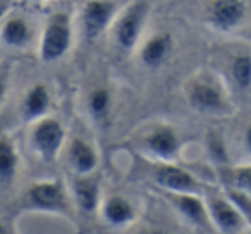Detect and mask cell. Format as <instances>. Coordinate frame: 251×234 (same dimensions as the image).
Masks as SVG:
<instances>
[{
  "instance_id": "cell-25",
  "label": "cell",
  "mask_w": 251,
  "mask_h": 234,
  "mask_svg": "<svg viewBox=\"0 0 251 234\" xmlns=\"http://www.w3.org/2000/svg\"><path fill=\"white\" fill-rule=\"evenodd\" d=\"M244 147H246V150L251 154V124L248 126L246 133H244Z\"/></svg>"
},
{
  "instance_id": "cell-10",
  "label": "cell",
  "mask_w": 251,
  "mask_h": 234,
  "mask_svg": "<svg viewBox=\"0 0 251 234\" xmlns=\"http://www.w3.org/2000/svg\"><path fill=\"white\" fill-rule=\"evenodd\" d=\"M0 42L11 49H26L33 42V26L25 16L7 14L0 23Z\"/></svg>"
},
{
  "instance_id": "cell-17",
  "label": "cell",
  "mask_w": 251,
  "mask_h": 234,
  "mask_svg": "<svg viewBox=\"0 0 251 234\" xmlns=\"http://www.w3.org/2000/svg\"><path fill=\"white\" fill-rule=\"evenodd\" d=\"M103 217L112 226H126V224L134 219V207L124 196L114 195L105 200Z\"/></svg>"
},
{
  "instance_id": "cell-11",
  "label": "cell",
  "mask_w": 251,
  "mask_h": 234,
  "mask_svg": "<svg viewBox=\"0 0 251 234\" xmlns=\"http://www.w3.org/2000/svg\"><path fill=\"white\" fill-rule=\"evenodd\" d=\"M147 150L160 162H171L179 152V136L171 126H157L145 138Z\"/></svg>"
},
{
  "instance_id": "cell-1",
  "label": "cell",
  "mask_w": 251,
  "mask_h": 234,
  "mask_svg": "<svg viewBox=\"0 0 251 234\" xmlns=\"http://www.w3.org/2000/svg\"><path fill=\"white\" fill-rule=\"evenodd\" d=\"M186 100L193 110L206 115H229L232 112L226 86L213 73H196L184 86Z\"/></svg>"
},
{
  "instance_id": "cell-2",
  "label": "cell",
  "mask_w": 251,
  "mask_h": 234,
  "mask_svg": "<svg viewBox=\"0 0 251 234\" xmlns=\"http://www.w3.org/2000/svg\"><path fill=\"white\" fill-rule=\"evenodd\" d=\"M74 26L73 16L66 11H57L47 18L38 43V55L43 62H57L73 47Z\"/></svg>"
},
{
  "instance_id": "cell-13",
  "label": "cell",
  "mask_w": 251,
  "mask_h": 234,
  "mask_svg": "<svg viewBox=\"0 0 251 234\" xmlns=\"http://www.w3.org/2000/svg\"><path fill=\"white\" fill-rule=\"evenodd\" d=\"M171 203L189 220L196 226H206L210 220L206 203L195 193H169Z\"/></svg>"
},
{
  "instance_id": "cell-16",
  "label": "cell",
  "mask_w": 251,
  "mask_h": 234,
  "mask_svg": "<svg viewBox=\"0 0 251 234\" xmlns=\"http://www.w3.org/2000/svg\"><path fill=\"white\" fill-rule=\"evenodd\" d=\"M73 196L84 212H93L100 200V182L93 174L77 176L73 181Z\"/></svg>"
},
{
  "instance_id": "cell-5",
  "label": "cell",
  "mask_w": 251,
  "mask_h": 234,
  "mask_svg": "<svg viewBox=\"0 0 251 234\" xmlns=\"http://www.w3.org/2000/svg\"><path fill=\"white\" fill-rule=\"evenodd\" d=\"M64 140H66V131L57 119L42 117L35 121L31 131V145L43 162L55 160L64 147Z\"/></svg>"
},
{
  "instance_id": "cell-26",
  "label": "cell",
  "mask_w": 251,
  "mask_h": 234,
  "mask_svg": "<svg viewBox=\"0 0 251 234\" xmlns=\"http://www.w3.org/2000/svg\"><path fill=\"white\" fill-rule=\"evenodd\" d=\"M7 11H9L7 4H2V2H0V23H2V19L7 16Z\"/></svg>"
},
{
  "instance_id": "cell-27",
  "label": "cell",
  "mask_w": 251,
  "mask_h": 234,
  "mask_svg": "<svg viewBox=\"0 0 251 234\" xmlns=\"http://www.w3.org/2000/svg\"><path fill=\"white\" fill-rule=\"evenodd\" d=\"M0 234H7V231H5V229H4V227H2V226H0Z\"/></svg>"
},
{
  "instance_id": "cell-7",
  "label": "cell",
  "mask_w": 251,
  "mask_h": 234,
  "mask_svg": "<svg viewBox=\"0 0 251 234\" xmlns=\"http://www.w3.org/2000/svg\"><path fill=\"white\" fill-rule=\"evenodd\" d=\"M206 210H208L210 220L215 224V227L224 234H239L243 231L244 220L243 213L239 212L236 205L229 200V196L212 195L206 198Z\"/></svg>"
},
{
  "instance_id": "cell-18",
  "label": "cell",
  "mask_w": 251,
  "mask_h": 234,
  "mask_svg": "<svg viewBox=\"0 0 251 234\" xmlns=\"http://www.w3.org/2000/svg\"><path fill=\"white\" fill-rule=\"evenodd\" d=\"M19 165V155L9 138H0V181L9 182L14 179Z\"/></svg>"
},
{
  "instance_id": "cell-6",
  "label": "cell",
  "mask_w": 251,
  "mask_h": 234,
  "mask_svg": "<svg viewBox=\"0 0 251 234\" xmlns=\"http://www.w3.org/2000/svg\"><path fill=\"white\" fill-rule=\"evenodd\" d=\"M26 200L35 208L49 210V212H64L69 207L66 188L57 179L33 182L26 191Z\"/></svg>"
},
{
  "instance_id": "cell-23",
  "label": "cell",
  "mask_w": 251,
  "mask_h": 234,
  "mask_svg": "<svg viewBox=\"0 0 251 234\" xmlns=\"http://www.w3.org/2000/svg\"><path fill=\"white\" fill-rule=\"evenodd\" d=\"M5 93H7V78L4 73H0V104L4 102Z\"/></svg>"
},
{
  "instance_id": "cell-14",
  "label": "cell",
  "mask_w": 251,
  "mask_h": 234,
  "mask_svg": "<svg viewBox=\"0 0 251 234\" xmlns=\"http://www.w3.org/2000/svg\"><path fill=\"white\" fill-rule=\"evenodd\" d=\"M49 107H50L49 88L42 83L33 84V86L26 91V97L21 105L23 119L28 121V123H35V121L45 117Z\"/></svg>"
},
{
  "instance_id": "cell-12",
  "label": "cell",
  "mask_w": 251,
  "mask_h": 234,
  "mask_svg": "<svg viewBox=\"0 0 251 234\" xmlns=\"http://www.w3.org/2000/svg\"><path fill=\"white\" fill-rule=\"evenodd\" d=\"M174 49V38L171 33L160 31L151 35L140 49V59L150 69H158L167 62Z\"/></svg>"
},
{
  "instance_id": "cell-8",
  "label": "cell",
  "mask_w": 251,
  "mask_h": 234,
  "mask_svg": "<svg viewBox=\"0 0 251 234\" xmlns=\"http://www.w3.org/2000/svg\"><path fill=\"white\" fill-rule=\"evenodd\" d=\"M153 179L167 193H195L201 191V182L186 169L171 162H160L153 172Z\"/></svg>"
},
{
  "instance_id": "cell-9",
  "label": "cell",
  "mask_w": 251,
  "mask_h": 234,
  "mask_svg": "<svg viewBox=\"0 0 251 234\" xmlns=\"http://www.w3.org/2000/svg\"><path fill=\"white\" fill-rule=\"evenodd\" d=\"M246 16L244 0H210L206 7V21L213 29L232 31Z\"/></svg>"
},
{
  "instance_id": "cell-15",
  "label": "cell",
  "mask_w": 251,
  "mask_h": 234,
  "mask_svg": "<svg viewBox=\"0 0 251 234\" xmlns=\"http://www.w3.org/2000/svg\"><path fill=\"white\" fill-rule=\"evenodd\" d=\"M69 162L77 176L93 174L98 165V155L88 141L74 138L69 143Z\"/></svg>"
},
{
  "instance_id": "cell-21",
  "label": "cell",
  "mask_w": 251,
  "mask_h": 234,
  "mask_svg": "<svg viewBox=\"0 0 251 234\" xmlns=\"http://www.w3.org/2000/svg\"><path fill=\"white\" fill-rule=\"evenodd\" d=\"M112 104V95L107 88H95L90 95H88V110H90L91 117L97 121H103L110 112Z\"/></svg>"
},
{
  "instance_id": "cell-20",
  "label": "cell",
  "mask_w": 251,
  "mask_h": 234,
  "mask_svg": "<svg viewBox=\"0 0 251 234\" xmlns=\"http://www.w3.org/2000/svg\"><path fill=\"white\" fill-rule=\"evenodd\" d=\"M229 189H237L251 196V165H237V167L222 169Z\"/></svg>"
},
{
  "instance_id": "cell-22",
  "label": "cell",
  "mask_w": 251,
  "mask_h": 234,
  "mask_svg": "<svg viewBox=\"0 0 251 234\" xmlns=\"http://www.w3.org/2000/svg\"><path fill=\"white\" fill-rule=\"evenodd\" d=\"M210 148L213 150V157L217 158L219 162H224L227 160V155H226V150H224V145L219 138H212L210 140Z\"/></svg>"
},
{
  "instance_id": "cell-28",
  "label": "cell",
  "mask_w": 251,
  "mask_h": 234,
  "mask_svg": "<svg viewBox=\"0 0 251 234\" xmlns=\"http://www.w3.org/2000/svg\"><path fill=\"white\" fill-rule=\"evenodd\" d=\"M26 2H43V0H26Z\"/></svg>"
},
{
  "instance_id": "cell-4",
  "label": "cell",
  "mask_w": 251,
  "mask_h": 234,
  "mask_svg": "<svg viewBox=\"0 0 251 234\" xmlns=\"http://www.w3.org/2000/svg\"><path fill=\"white\" fill-rule=\"evenodd\" d=\"M121 11L117 0H86L81 7V29L86 40H97L114 23Z\"/></svg>"
},
{
  "instance_id": "cell-19",
  "label": "cell",
  "mask_w": 251,
  "mask_h": 234,
  "mask_svg": "<svg viewBox=\"0 0 251 234\" xmlns=\"http://www.w3.org/2000/svg\"><path fill=\"white\" fill-rule=\"evenodd\" d=\"M230 76L239 90L251 88V53L239 52L230 60Z\"/></svg>"
},
{
  "instance_id": "cell-24",
  "label": "cell",
  "mask_w": 251,
  "mask_h": 234,
  "mask_svg": "<svg viewBox=\"0 0 251 234\" xmlns=\"http://www.w3.org/2000/svg\"><path fill=\"white\" fill-rule=\"evenodd\" d=\"M140 234H169L165 229H162V227H148V229L141 231Z\"/></svg>"
},
{
  "instance_id": "cell-3",
  "label": "cell",
  "mask_w": 251,
  "mask_h": 234,
  "mask_svg": "<svg viewBox=\"0 0 251 234\" xmlns=\"http://www.w3.org/2000/svg\"><path fill=\"white\" fill-rule=\"evenodd\" d=\"M148 14H150L148 0H131L129 4L121 7L110 26L114 42L119 49L126 52L136 49L143 35Z\"/></svg>"
}]
</instances>
